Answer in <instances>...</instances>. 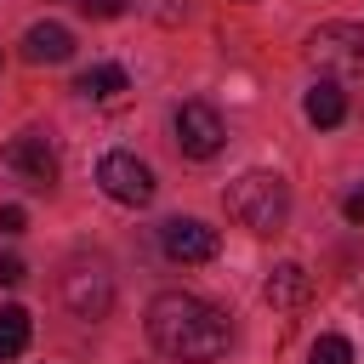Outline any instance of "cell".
Masks as SVG:
<instances>
[{
    "label": "cell",
    "mask_w": 364,
    "mask_h": 364,
    "mask_svg": "<svg viewBox=\"0 0 364 364\" xmlns=\"http://www.w3.org/2000/svg\"><path fill=\"white\" fill-rule=\"evenodd\" d=\"M148 341L165 353V358H182V364H205V358H222L228 341H233V324L216 301L193 296V290H165L148 301Z\"/></svg>",
    "instance_id": "obj_1"
},
{
    "label": "cell",
    "mask_w": 364,
    "mask_h": 364,
    "mask_svg": "<svg viewBox=\"0 0 364 364\" xmlns=\"http://www.w3.org/2000/svg\"><path fill=\"white\" fill-rule=\"evenodd\" d=\"M222 205H228V216H233L239 228H250V233H279L284 216H290V188H284L279 171H245V176L228 182Z\"/></svg>",
    "instance_id": "obj_2"
},
{
    "label": "cell",
    "mask_w": 364,
    "mask_h": 364,
    "mask_svg": "<svg viewBox=\"0 0 364 364\" xmlns=\"http://www.w3.org/2000/svg\"><path fill=\"white\" fill-rule=\"evenodd\" d=\"M63 307L80 318V324H97V318H108V307H114V273H108V262L102 256H74L68 267H63Z\"/></svg>",
    "instance_id": "obj_3"
},
{
    "label": "cell",
    "mask_w": 364,
    "mask_h": 364,
    "mask_svg": "<svg viewBox=\"0 0 364 364\" xmlns=\"http://www.w3.org/2000/svg\"><path fill=\"white\" fill-rule=\"evenodd\" d=\"M307 63L330 80H358L364 74V23H318L307 34Z\"/></svg>",
    "instance_id": "obj_4"
},
{
    "label": "cell",
    "mask_w": 364,
    "mask_h": 364,
    "mask_svg": "<svg viewBox=\"0 0 364 364\" xmlns=\"http://www.w3.org/2000/svg\"><path fill=\"white\" fill-rule=\"evenodd\" d=\"M97 188H102L114 205H131V210H136V205H148V199H154V188H159V182H154V171H148L136 154H125V148H119V154H102V159H97Z\"/></svg>",
    "instance_id": "obj_5"
},
{
    "label": "cell",
    "mask_w": 364,
    "mask_h": 364,
    "mask_svg": "<svg viewBox=\"0 0 364 364\" xmlns=\"http://www.w3.org/2000/svg\"><path fill=\"white\" fill-rule=\"evenodd\" d=\"M222 142H228V125L210 102H182L176 108V148L188 159H210V154H222Z\"/></svg>",
    "instance_id": "obj_6"
},
{
    "label": "cell",
    "mask_w": 364,
    "mask_h": 364,
    "mask_svg": "<svg viewBox=\"0 0 364 364\" xmlns=\"http://www.w3.org/2000/svg\"><path fill=\"white\" fill-rule=\"evenodd\" d=\"M6 171L23 182V188H51L57 182V154H51V142L40 136V131H17L11 142H6Z\"/></svg>",
    "instance_id": "obj_7"
},
{
    "label": "cell",
    "mask_w": 364,
    "mask_h": 364,
    "mask_svg": "<svg viewBox=\"0 0 364 364\" xmlns=\"http://www.w3.org/2000/svg\"><path fill=\"white\" fill-rule=\"evenodd\" d=\"M159 250H165L171 262H182V267H199V262H210V256L222 250V239H216V228H205L199 216H171V222L159 228Z\"/></svg>",
    "instance_id": "obj_8"
},
{
    "label": "cell",
    "mask_w": 364,
    "mask_h": 364,
    "mask_svg": "<svg viewBox=\"0 0 364 364\" xmlns=\"http://www.w3.org/2000/svg\"><path fill=\"white\" fill-rule=\"evenodd\" d=\"M262 296H267L273 307H301V301L313 296V273H307L301 262H279V267L267 273V284H262Z\"/></svg>",
    "instance_id": "obj_9"
},
{
    "label": "cell",
    "mask_w": 364,
    "mask_h": 364,
    "mask_svg": "<svg viewBox=\"0 0 364 364\" xmlns=\"http://www.w3.org/2000/svg\"><path fill=\"white\" fill-rule=\"evenodd\" d=\"M23 57H28V63H68V57H74V34H68L63 23H34V28L23 34Z\"/></svg>",
    "instance_id": "obj_10"
},
{
    "label": "cell",
    "mask_w": 364,
    "mask_h": 364,
    "mask_svg": "<svg viewBox=\"0 0 364 364\" xmlns=\"http://www.w3.org/2000/svg\"><path fill=\"white\" fill-rule=\"evenodd\" d=\"M74 91H80V97H91V102H108V97L131 91V74H125L119 63H97V68H85V74L74 80Z\"/></svg>",
    "instance_id": "obj_11"
},
{
    "label": "cell",
    "mask_w": 364,
    "mask_h": 364,
    "mask_svg": "<svg viewBox=\"0 0 364 364\" xmlns=\"http://www.w3.org/2000/svg\"><path fill=\"white\" fill-rule=\"evenodd\" d=\"M301 114H307V119H313L318 131H330V125H341V119H347V97H341V91L330 85V80H318V85L307 91Z\"/></svg>",
    "instance_id": "obj_12"
},
{
    "label": "cell",
    "mask_w": 364,
    "mask_h": 364,
    "mask_svg": "<svg viewBox=\"0 0 364 364\" xmlns=\"http://www.w3.org/2000/svg\"><path fill=\"white\" fill-rule=\"evenodd\" d=\"M28 347V313L23 307H0V364L17 358Z\"/></svg>",
    "instance_id": "obj_13"
},
{
    "label": "cell",
    "mask_w": 364,
    "mask_h": 364,
    "mask_svg": "<svg viewBox=\"0 0 364 364\" xmlns=\"http://www.w3.org/2000/svg\"><path fill=\"white\" fill-rule=\"evenodd\" d=\"M307 364H353V341L347 336H318L307 347Z\"/></svg>",
    "instance_id": "obj_14"
},
{
    "label": "cell",
    "mask_w": 364,
    "mask_h": 364,
    "mask_svg": "<svg viewBox=\"0 0 364 364\" xmlns=\"http://www.w3.org/2000/svg\"><path fill=\"white\" fill-rule=\"evenodd\" d=\"M23 228H28V210H23V205H0V233L11 239V233H23Z\"/></svg>",
    "instance_id": "obj_15"
},
{
    "label": "cell",
    "mask_w": 364,
    "mask_h": 364,
    "mask_svg": "<svg viewBox=\"0 0 364 364\" xmlns=\"http://www.w3.org/2000/svg\"><path fill=\"white\" fill-rule=\"evenodd\" d=\"M125 6H131V0H80L85 17H125Z\"/></svg>",
    "instance_id": "obj_16"
},
{
    "label": "cell",
    "mask_w": 364,
    "mask_h": 364,
    "mask_svg": "<svg viewBox=\"0 0 364 364\" xmlns=\"http://www.w3.org/2000/svg\"><path fill=\"white\" fill-rule=\"evenodd\" d=\"M23 273H28V267H23L17 256H0V284H23Z\"/></svg>",
    "instance_id": "obj_17"
},
{
    "label": "cell",
    "mask_w": 364,
    "mask_h": 364,
    "mask_svg": "<svg viewBox=\"0 0 364 364\" xmlns=\"http://www.w3.org/2000/svg\"><path fill=\"white\" fill-rule=\"evenodd\" d=\"M341 216H347V222H364V188H353V193L341 199Z\"/></svg>",
    "instance_id": "obj_18"
}]
</instances>
